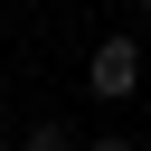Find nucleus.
Wrapping results in <instances>:
<instances>
[{
  "instance_id": "nucleus-1",
  "label": "nucleus",
  "mask_w": 151,
  "mask_h": 151,
  "mask_svg": "<svg viewBox=\"0 0 151 151\" xmlns=\"http://www.w3.org/2000/svg\"><path fill=\"white\" fill-rule=\"evenodd\" d=\"M85 85H94L104 104L142 94V47H132V38H104V47H94V66H85Z\"/></svg>"
},
{
  "instance_id": "nucleus-2",
  "label": "nucleus",
  "mask_w": 151,
  "mask_h": 151,
  "mask_svg": "<svg viewBox=\"0 0 151 151\" xmlns=\"http://www.w3.org/2000/svg\"><path fill=\"white\" fill-rule=\"evenodd\" d=\"M28 151H76V142H66V123H38V132H28Z\"/></svg>"
},
{
  "instance_id": "nucleus-3",
  "label": "nucleus",
  "mask_w": 151,
  "mask_h": 151,
  "mask_svg": "<svg viewBox=\"0 0 151 151\" xmlns=\"http://www.w3.org/2000/svg\"><path fill=\"white\" fill-rule=\"evenodd\" d=\"M85 151H142V142H123V132H104V142H85Z\"/></svg>"
},
{
  "instance_id": "nucleus-4",
  "label": "nucleus",
  "mask_w": 151,
  "mask_h": 151,
  "mask_svg": "<svg viewBox=\"0 0 151 151\" xmlns=\"http://www.w3.org/2000/svg\"><path fill=\"white\" fill-rule=\"evenodd\" d=\"M0 142H9V123H0Z\"/></svg>"
},
{
  "instance_id": "nucleus-5",
  "label": "nucleus",
  "mask_w": 151,
  "mask_h": 151,
  "mask_svg": "<svg viewBox=\"0 0 151 151\" xmlns=\"http://www.w3.org/2000/svg\"><path fill=\"white\" fill-rule=\"evenodd\" d=\"M142 9H151V0H142Z\"/></svg>"
}]
</instances>
